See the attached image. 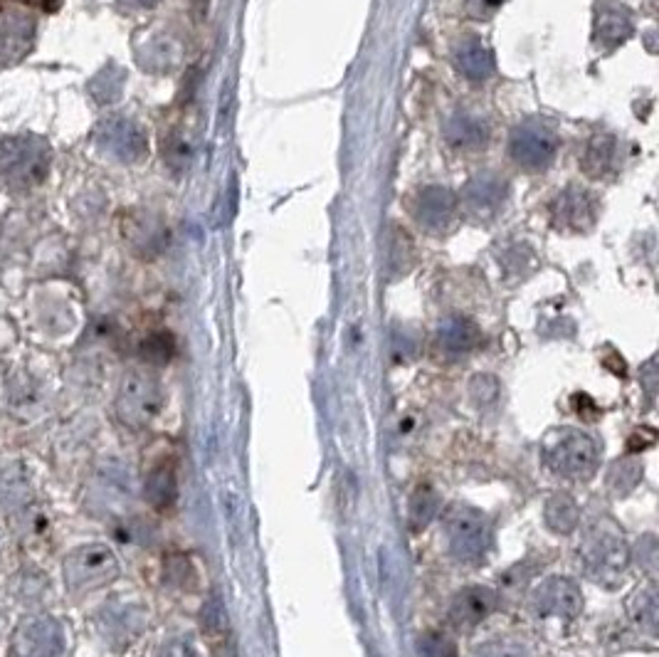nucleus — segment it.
I'll return each mask as SVG.
<instances>
[{
  "mask_svg": "<svg viewBox=\"0 0 659 657\" xmlns=\"http://www.w3.org/2000/svg\"><path fill=\"white\" fill-rule=\"evenodd\" d=\"M497 608V593L487 586H467L452 598L450 620L457 628H474Z\"/></svg>",
  "mask_w": 659,
  "mask_h": 657,
  "instance_id": "obj_11",
  "label": "nucleus"
},
{
  "mask_svg": "<svg viewBox=\"0 0 659 657\" xmlns=\"http://www.w3.org/2000/svg\"><path fill=\"white\" fill-rule=\"evenodd\" d=\"M144 497L154 509H168L178 497L176 470L168 462H161L149 472L144 482Z\"/></svg>",
  "mask_w": 659,
  "mask_h": 657,
  "instance_id": "obj_12",
  "label": "nucleus"
},
{
  "mask_svg": "<svg viewBox=\"0 0 659 657\" xmlns=\"http://www.w3.org/2000/svg\"><path fill=\"white\" fill-rule=\"evenodd\" d=\"M437 509H440V497L430 490V487H420L410 499V522L415 529H423L435 519Z\"/></svg>",
  "mask_w": 659,
  "mask_h": 657,
  "instance_id": "obj_15",
  "label": "nucleus"
},
{
  "mask_svg": "<svg viewBox=\"0 0 659 657\" xmlns=\"http://www.w3.org/2000/svg\"><path fill=\"white\" fill-rule=\"evenodd\" d=\"M635 601H632V606H637L635 611V620L640 625H647V628L655 630V623H657V598L652 591H642V593H635Z\"/></svg>",
  "mask_w": 659,
  "mask_h": 657,
  "instance_id": "obj_20",
  "label": "nucleus"
},
{
  "mask_svg": "<svg viewBox=\"0 0 659 657\" xmlns=\"http://www.w3.org/2000/svg\"><path fill=\"white\" fill-rule=\"evenodd\" d=\"M163 408V393L154 376L144 371H129L117 393V415L131 430H144L158 418Z\"/></svg>",
  "mask_w": 659,
  "mask_h": 657,
  "instance_id": "obj_3",
  "label": "nucleus"
},
{
  "mask_svg": "<svg viewBox=\"0 0 659 657\" xmlns=\"http://www.w3.org/2000/svg\"><path fill=\"white\" fill-rule=\"evenodd\" d=\"M163 576H166V581L171 583V586L183 588V591H191V588H195V583H198L191 559L183 554L168 556L166 564H163Z\"/></svg>",
  "mask_w": 659,
  "mask_h": 657,
  "instance_id": "obj_16",
  "label": "nucleus"
},
{
  "mask_svg": "<svg viewBox=\"0 0 659 657\" xmlns=\"http://www.w3.org/2000/svg\"><path fill=\"white\" fill-rule=\"evenodd\" d=\"M450 551L460 561L482 559L489 546V522L482 512L472 507H455L445 519Z\"/></svg>",
  "mask_w": 659,
  "mask_h": 657,
  "instance_id": "obj_6",
  "label": "nucleus"
},
{
  "mask_svg": "<svg viewBox=\"0 0 659 657\" xmlns=\"http://www.w3.org/2000/svg\"><path fill=\"white\" fill-rule=\"evenodd\" d=\"M516 159L521 161V164H526L529 159H534L536 164H541V159H551V151H546L543 146H546V136L541 134H524V136H516Z\"/></svg>",
  "mask_w": 659,
  "mask_h": 657,
  "instance_id": "obj_18",
  "label": "nucleus"
},
{
  "mask_svg": "<svg viewBox=\"0 0 659 657\" xmlns=\"http://www.w3.org/2000/svg\"><path fill=\"white\" fill-rule=\"evenodd\" d=\"M129 5H134V8H154L158 0H126Z\"/></svg>",
  "mask_w": 659,
  "mask_h": 657,
  "instance_id": "obj_24",
  "label": "nucleus"
},
{
  "mask_svg": "<svg viewBox=\"0 0 659 657\" xmlns=\"http://www.w3.org/2000/svg\"><path fill=\"white\" fill-rule=\"evenodd\" d=\"M15 657H62L65 628L55 618H30L15 633Z\"/></svg>",
  "mask_w": 659,
  "mask_h": 657,
  "instance_id": "obj_8",
  "label": "nucleus"
},
{
  "mask_svg": "<svg viewBox=\"0 0 659 657\" xmlns=\"http://www.w3.org/2000/svg\"><path fill=\"white\" fill-rule=\"evenodd\" d=\"M158 657H198V653H195V648L188 643V640L173 638V640H168V643L161 645Z\"/></svg>",
  "mask_w": 659,
  "mask_h": 657,
  "instance_id": "obj_23",
  "label": "nucleus"
},
{
  "mask_svg": "<svg viewBox=\"0 0 659 657\" xmlns=\"http://www.w3.org/2000/svg\"><path fill=\"white\" fill-rule=\"evenodd\" d=\"M0 623H3V620H0Z\"/></svg>",
  "mask_w": 659,
  "mask_h": 657,
  "instance_id": "obj_26",
  "label": "nucleus"
},
{
  "mask_svg": "<svg viewBox=\"0 0 659 657\" xmlns=\"http://www.w3.org/2000/svg\"><path fill=\"white\" fill-rule=\"evenodd\" d=\"M420 657H457V650L445 635L430 633L420 640Z\"/></svg>",
  "mask_w": 659,
  "mask_h": 657,
  "instance_id": "obj_21",
  "label": "nucleus"
},
{
  "mask_svg": "<svg viewBox=\"0 0 659 657\" xmlns=\"http://www.w3.org/2000/svg\"><path fill=\"white\" fill-rule=\"evenodd\" d=\"M121 84H124V72L117 70L114 65H109L107 70H102L97 77H94V82L89 84V89H92L94 99H97L99 104H107V102H114V99L119 97Z\"/></svg>",
  "mask_w": 659,
  "mask_h": 657,
  "instance_id": "obj_17",
  "label": "nucleus"
},
{
  "mask_svg": "<svg viewBox=\"0 0 659 657\" xmlns=\"http://www.w3.org/2000/svg\"><path fill=\"white\" fill-rule=\"evenodd\" d=\"M52 151L42 136L15 134L0 141V178L13 191H33L50 173Z\"/></svg>",
  "mask_w": 659,
  "mask_h": 657,
  "instance_id": "obj_1",
  "label": "nucleus"
},
{
  "mask_svg": "<svg viewBox=\"0 0 659 657\" xmlns=\"http://www.w3.org/2000/svg\"><path fill=\"white\" fill-rule=\"evenodd\" d=\"M215 657H235V655H233V650H230V648H220L218 653H215Z\"/></svg>",
  "mask_w": 659,
  "mask_h": 657,
  "instance_id": "obj_25",
  "label": "nucleus"
},
{
  "mask_svg": "<svg viewBox=\"0 0 659 657\" xmlns=\"http://www.w3.org/2000/svg\"><path fill=\"white\" fill-rule=\"evenodd\" d=\"M35 35H38V28L28 15H0V67L23 62L35 47Z\"/></svg>",
  "mask_w": 659,
  "mask_h": 657,
  "instance_id": "obj_10",
  "label": "nucleus"
},
{
  "mask_svg": "<svg viewBox=\"0 0 659 657\" xmlns=\"http://www.w3.org/2000/svg\"><path fill=\"white\" fill-rule=\"evenodd\" d=\"M176 354V341L168 331H154L141 341V359L151 366H163Z\"/></svg>",
  "mask_w": 659,
  "mask_h": 657,
  "instance_id": "obj_14",
  "label": "nucleus"
},
{
  "mask_svg": "<svg viewBox=\"0 0 659 657\" xmlns=\"http://www.w3.org/2000/svg\"><path fill=\"white\" fill-rule=\"evenodd\" d=\"M445 344L447 346H452V349H457V351H467V349H472L474 344H477V329L472 327V324H467V322H452L450 324V329L445 331Z\"/></svg>",
  "mask_w": 659,
  "mask_h": 657,
  "instance_id": "obj_19",
  "label": "nucleus"
},
{
  "mask_svg": "<svg viewBox=\"0 0 659 657\" xmlns=\"http://www.w3.org/2000/svg\"><path fill=\"white\" fill-rule=\"evenodd\" d=\"M117 576V554L104 544H84L65 559V583L72 593L97 591Z\"/></svg>",
  "mask_w": 659,
  "mask_h": 657,
  "instance_id": "obj_4",
  "label": "nucleus"
},
{
  "mask_svg": "<svg viewBox=\"0 0 659 657\" xmlns=\"http://www.w3.org/2000/svg\"><path fill=\"white\" fill-rule=\"evenodd\" d=\"M531 603L539 616L571 620L583 611V593L571 578L553 576L536 588Z\"/></svg>",
  "mask_w": 659,
  "mask_h": 657,
  "instance_id": "obj_9",
  "label": "nucleus"
},
{
  "mask_svg": "<svg viewBox=\"0 0 659 657\" xmlns=\"http://www.w3.org/2000/svg\"><path fill=\"white\" fill-rule=\"evenodd\" d=\"M578 554H581L585 574L600 583H615L630 566V549L622 536L603 532V529H595L585 536Z\"/></svg>",
  "mask_w": 659,
  "mask_h": 657,
  "instance_id": "obj_5",
  "label": "nucleus"
},
{
  "mask_svg": "<svg viewBox=\"0 0 659 657\" xmlns=\"http://www.w3.org/2000/svg\"><path fill=\"white\" fill-rule=\"evenodd\" d=\"M97 149L121 164H134L146 156V136L131 119L109 117L97 126Z\"/></svg>",
  "mask_w": 659,
  "mask_h": 657,
  "instance_id": "obj_7",
  "label": "nucleus"
},
{
  "mask_svg": "<svg viewBox=\"0 0 659 657\" xmlns=\"http://www.w3.org/2000/svg\"><path fill=\"white\" fill-rule=\"evenodd\" d=\"M474 657H529L526 648L514 640H494V643L482 645Z\"/></svg>",
  "mask_w": 659,
  "mask_h": 657,
  "instance_id": "obj_22",
  "label": "nucleus"
},
{
  "mask_svg": "<svg viewBox=\"0 0 659 657\" xmlns=\"http://www.w3.org/2000/svg\"><path fill=\"white\" fill-rule=\"evenodd\" d=\"M543 457L556 475L568 477V480H585L593 475L598 465V445L581 430L561 428L546 438Z\"/></svg>",
  "mask_w": 659,
  "mask_h": 657,
  "instance_id": "obj_2",
  "label": "nucleus"
},
{
  "mask_svg": "<svg viewBox=\"0 0 659 657\" xmlns=\"http://www.w3.org/2000/svg\"><path fill=\"white\" fill-rule=\"evenodd\" d=\"M578 504L568 494H553L546 502V524L556 534H571L578 527Z\"/></svg>",
  "mask_w": 659,
  "mask_h": 657,
  "instance_id": "obj_13",
  "label": "nucleus"
}]
</instances>
